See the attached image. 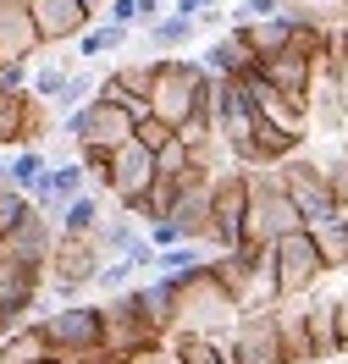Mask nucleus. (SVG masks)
I'll return each mask as SVG.
<instances>
[{
    "label": "nucleus",
    "mask_w": 348,
    "mask_h": 364,
    "mask_svg": "<svg viewBox=\"0 0 348 364\" xmlns=\"http://www.w3.org/2000/svg\"><path fill=\"white\" fill-rule=\"evenodd\" d=\"M50 359L61 364H100L105 359V309L100 304H61L45 309L39 320H28Z\"/></svg>",
    "instance_id": "1"
},
{
    "label": "nucleus",
    "mask_w": 348,
    "mask_h": 364,
    "mask_svg": "<svg viewBox=\"0 0 348 364\" xmlns=\"http://www.w3.org/2000/svg\"><path fill=\"white\" fill-rule=\"evenodd\" d=\"M216 89V77L205 72V61L188 55H155V89H149V111L161 116L177 133L183 122H194V111L205 105V94Z\"/></svg>",
    "instance_id": "2"
},
{
    "label": "nucleus",
    "mask_w": 348,
    "mask_h": 364,
    "mask_svg": "<svg viewBox=\"0 0 348 364\" xmlns=\"http://www.w3.org/2000/svg\"><path fill=\"white\" fill-rule=\"evenodd\" d=\"M238 298L216 282L210 265L177 276V331H199V337H221V331H238Z\"/></svg>",
    "instance_id": "3"
},
{
    "label": "nucleus",
    "mask_w": 348,
    "mask_h": 364,
    "mask_svg": "<svg viewBox=\"0 0 348 364\" xmlns=\"http://www.w3.org/2000/svg\"><path fill=\"white\" fill-rule=\"evenodd\" d=\"M293 232H310L299 205L288 199L277 171H255L249 177V215H243V249H277Z\"/></svg>",
    "instance_id": "4"
},
{
    "label": "nucleus",
    "mask_w": 348,
    "mask_h": 364,
    "mask_svg": "<svg viewBox=\"0 0 348 364\" xmlns=\"http://www.w3.org/2000/svg\"><path fill=\"white\" fill-rule=\"evenodd\" d=\"M277 182L288 188V199L299 205V215H304V227H310V232L343 215L337 199H332V182H326V160H315V155H304V149H299L293 160H282V166H277Z\"/></svg>",
    "instance_id": "5"
},
{
    "label": "nucleus",
    "mask_w": 348,
    "mask_h": 364,
    "mask_svg": "<svg viewBox=\"0 0 348 364\" xmlns=\"http://www.w3.org/2000/svg\"><path fill=\"white\" fill-rule=\"evenodd\" d=\"M249 77H216V144L227 155H243L260 133V105H255V83Z\"/></svg>",
    "instance_id": "6"
},
{
    "label": "nucleus",
    "mask_w": 348,
    "mask_h": 364,
    "mask_svg": "<svg viewBox=\"0 0 348 364\" xmlns=\"http://www.w3.org/2000/svg\"><path fill=\"white\" fill-rule=\"evenodd\" d=\"M155 177H161L155 155H149L139 138H133L127 149H116V155H111V166H105V171H100L94 182L105 188V199H111L116 210H139V205H144V193L155 188Z\"/></svg>",
    "instance_id": "7"
},
{
    "label": "nucleus",
    "mask_w": 348,
    "mask_h": 364,
    "mask_svg": "<svg viewBox=\"0 0 348 364\" xmlns=\"http://www.w3.org/2000/svg\"><path fill=\"white\" fill-rule=\"evenodd\" d=\"M105 265H111V254H105V243H100V232H94V237H56V254H50V282H56V293H67V304H78L72 293L94 287Z\"/></svg>",
    "instance_id": "8"
},
{
    "label": "nucleus",
    "mask_w": 348,
    "mask_h": 364,
    "mask_svg": "<svg viewBox=\"0 0 348 364\" xmlns=\"http://www.w3.org/2000/svg\"><path fill=\"white\" fill-rule=\"evenodd\" d=\"M100 309H105V359L127 364V359H139V353H149V348H166V337L133 309V298H127V293L105 298Z\"/></svg>",
    "instance_id": "9"
},
{
    "label": "nucleus",
    "mask_w": 348,
    "mask_h": 364,
    "mask_svg": "<svg viewBox=\"0 0 348 364\" xmlns=\"http://www.w3.org/2000/svg\"><path fill=\"white\" fill-rule=\"evenodd\" d=\"M271 259H277V287H282V298H310L326 282L321 249H315V232H293L288 243L271 249Z\"/></svg>",
    "instance_id": "10"
},
{
    "label": "nucleus",
    "mask_w": 348,
    "mask_h": 364,
    "mask_svg": "<svg viewBox=\"0 0 348 364\" xmlns=\"http://www.w3.org/2000/svg\"><path fill=\"white\" fill-rule=\"evenodd\" d=\"M56 237L61 227L50 221L45 210H28V221L6 243H0V259L6 265H17V271H33V276H50V254H56Z\"/></svg>",
    "instance_id": "11"
},
{
    "label": "nucleus",
    "mask_w": 348,
    "mask_h": 364,
    "mask_svg": "<svg viewBox=\"0 0 348 364\" xmlns=\"http://www.w3.org/2000/svg\"><path fill=\"white\" fill-rule=\"evenodd\" d=\"M210 210H216V232H221V254L243 249V215H249V177L232 166V171H216L210 182Z\"/></svg>",
    "instance_id": "12"
},
{
    "label": "nucleus",
    "mask_w": 348,
    "mask_h": 364,
    "mask_svg": "<svg viewBox=\"0 0 348 364\" xmlns=\"http://www.w3.org/2000/svg\"><path fill=\"white\" fill-rule=\"evenodd\" d=\"M255 77L265 83V89H277L282 100H293V105H310V94H315V77H321V67H315V55H304V50H282V55H271V61H260Z\"/></svg>",
    "instance_id": "13"
},
{
    "label": "nucleus",
    "mask_w": 348,
    "mask_h": 364,
    "mask_svg": "<svg viewBox=\"0 0 348 364\" xmlns=\"http://www.w3.org/2000/svg\"><path fill=\"white\" fill-rule=\"evenodd\" d=\"M28 17L39 28V45H78L94 28V11L83 0H28Z\"/></svg>",
    "instance_id": "14"
},
{
    "label": "nucleus",
    "mask_w": 348,
    "mask_h": 364,
    "mask_svg": "<svg viewBox=\"0 0 348 364\" xmlns=\"http://www.w3.org/2000/svg\"><path fill=\"white\" fill-rule=\"evenodd\" d=\"M39 28L28 17V0H0V72L6 67H28L39 55Z\"/></svg>",
    "instance_id": "15"
},
{
    "label": "nucleus",
    "mask_w": 348,
    "mask_h": 364,
    "mask_svg": "<svg viewBox=\"0 0 348 364\" xmlns=\"http://www.w3.org/2000/svg\"><path fill=\"white\" fill-rule=\"evenodd\" d=\"M78 193H89V166L83 160H50V171L39 177V188L28 193V205L45 210L50 221L61 215V205L67 199H78Z\"/></svg>",
    "instance_id": "16"
},
{
    "label": "nucleus",
    "mask_w": 348,
    "mask_h": 364,
    "mask_svg": "<svg viewBox=\"0 0 348 364\" xmlns=\"http://www.w3.org/2000/svg\"><path fill=\"white\" fill-rule=\"evenodd\" d=\"M238 364H288L282 331H277V309L238 320Z\"/></svg>",
    "instance_id": "17"
},
{
    "label": "nucleus",
    "mask_w": 348,
    "mask_h": 364,
    "mask_svg": "<svg viewBox=\"0 0 348 364\" xmlns=\"http://www.w3.org/2000/svg\"><path fill=\"white\" fill-rule=\"evenodd\" d=\"M277 331L288 364H315V342H310V304L304 298H282L277 304Z\"/></svg>",
    "instance_id": "18"
},
{
    "label": "nucleus",
    "mask_w": 348,
    "mask_h": 364,
    "mask_svg": "<svg viewBox=\"0 0 348 364\" xmlns=\"http://www.w3.org/2000/svg\"><path fill=\"white\" fill-rule=\"evenodd\" d=\"M172 353L183 364H238V331H221V337L172 331Z\"/></svg>",
    "instance_id": "19"
},
{
    "label": "nucleus",
    "mask_w": 348,
    "mask_h": 364,
    "mask_svg": "<svg viewBox=\"0 0 348 364\" xmlns=\"http://www.w3.org/2000/svg\"><path fill=\"white\" fill-rule=\"evenodd\" d=\"M232 28L249 39V50H255V67H260V61H271V55H282V50H293V33H299V23H293L288 11L265 17V23H232Z\"/></svg>",
    "instance_id": "20"
},
{
    "label": "nucleus",
    "mask_w": 348,
    "mask_h": 364,
    "mask_svg": "<svg viewBox=\"0 0 348 364\" xmlns=\"http://www.w3.org/2000/svg\"><path fill=\"white\" fill-rule=\"evenodd\" d=\"M205 72H210V77H249V72H255V50H249V39H243L238 28H227L221 39H210Z\"/></svg>",
    "instance_id": "21"
},
{
    "label": "nucleus",
    "mask_w": 348,
    "mask_h": 364,
    "mask_svg": "<svg viewBox=\"0 0 348 364\" xmlns=\"http://www.w3.org/2000/svg\"><path fill=\"white\" fill-rule=\"evenodd\" d=\"M28 116H33V89H6L0 83V149H23Z\"/></svg>",
    "instance_id": "22"
},
{
    "label": "nucleus",
    "mask_w": 348,
    "mask_h": 364,
    "mask_svg": "<svg viewBox=\"0 0 348 364\" xmlns=\"http://www.w3.org/2000/svg\"><path fill=\"white\" fill-rule=\"evenodd\" d=\"M61 237H94V232L105 227V205L94 199V193H78V199H67L61 205Z\"/></svg>",
    "instance_id": "23"
},
{
    "label": "nucleus",
    "mask_w": 348,
    "mask_h": 364,
    "mask_svg": "<svg viewBox=\"0 0 348 364\" xmlns=\"http://www.w3.org/2000/svg\"><path fill=\"white\" fill-rule=\"evenodd\" d=\"M194 33H199V23H194V17H177V11H166L161 23L144 28V39L155 45V55H177L183 45H194Z\"/></svg>",
    "instance_id": "24"
},
{
    "label": "nucleus",
    "mask_w": 348,
    "mask_h": 364,
    "mask_svg": "<svg viewBox=\"0 0 348 364\" xmlns=\"http://www.w3.org/2000/svg\"><path fill=\"white\" fill-rule=\"evenodd\" d=\"M282 11L310 28H348V0H282Z\"/></svg>",
    "instance_id": "25"
},
{
    "label": "nucleus",
    "mask_w": 348,
    "mask_h": 364,
    "mask_svg": "<svg viewBox=\"0 0 348 364\" xmlns=\"http://www.w3.org/2000/svg\"><path fill=\"white\" fill-rule=\"evenodd\" d=\"M100 243H105V254H111V259H127V254L144 243L139 215H133V210H116V215H105V227H100Z\"/></svg>",
    "instance_id": "26"
},
{
    "label": "nucleus",
    "mask_w": 348,
    "mask_h": 364,
    "mask_svg": "<svg viewBox=\"0 0 348 364\" xmlns=\"http://www.w3.org/2000/svg\"><path fill=\"white\" fill-rule=\"evenodd\" d=\"M315 249H321L326 276H348V215H337V221L315 227Z\"/></svg>",
    "instance_id": "27"
},
{
    "label": "nucleus",
    "mask_w": 348,
    "mask_h": 364,
    "mask_svg": "<svg viewBox=\"0 0 348 364\" xmlns=\"http://www.w3.org/2000/svg\"><path fill=\"white\" fill-rule=\"evenodd\" d=\"M45 171H50V155H45V149H17V155L6 160V188H17V193H33Z\"/></svg>",
    "instance_id": "28"
},
{
    "label": "nucleus",
    "mask_w": 348,
    "mask_h": 364,
    "mask_svg": "<svg viewBox=\"0 0 348 364\" xmlns=\"http://www.w3.org/2000/svg\"><path fill=\"white\" fill-rule=\"evenodd\" d=\"M127 39H133V28H122V23H100V28H89V33L78 39V55H83V61H100V55L122 50Z\"/></svg>",
    "instance_id": "29"
},
{
    "label": "nucleus",
    "mask_w": 348,
    "mask_h": 364,
    "mask_svg": "<svg viewBox=\"0 0 348 364\" xmlns=\"http://www.w3.org/2000/svg\"><path fill=\"white\" fill-rule=\"evenodd\" d=\"M199 265H210V254L199 243H177V249H166L155 259V276H188V271H199Z\"/></svg>",
    "instance_id": "30"
},
{
    "label": "nucleus",
    "mask_w": 348,
    "mask_h": 364,
    "mask_svg": "<svg viewBox=\"0 0 348 364\" xmlns=\"http://www.w3.org/2000/svg\"><path fill=\"white\" fill-rule=\"evenodd\" d=\"M33 359H45V342H39L33 326H23V331H11L0 342V364H33Z\"/></svg>",
    "instance_id": "31"
},
{
    "label": "nucleus",
    "mask_w": 348,
    "mask_h": 364,
    "mask_svg": "<svg viewBox=\"0 0 348 364\" xmlns=\"http://www.w3.org/2000/svg\"><path fill=\"white\" fill-rule=\"evenodd\" d=\"M67 83H72V67H33V100H61L67 94Z\"/></svg>",
    "instance_id": "32"
},
{
    "label": "nucleus",
    "mask_w": 348,
    "mask_h": 364,
    "mask_svg": "<svg viewBox=\"0 0 348 364\" xmlns=\"http://www.w3.org/2000/svg\"><path fill=\"white\" fill-rule=\"evenodd\" d=\"M133 276H139V265H133V259H111V265H105V271H100V282H94V287H105V293H127V282H133Z\"/></svg>",
    "instance_id": "33"
},
{
    "label": "nucleus",
    "mask_w": 348,
    "mask_h": 364,
    "mask_svg": "<svg viewBox=\"0 0 348 364\" xmlns=\"http://www.w3.org/2000/svg\"><path fill=\"white\" fill-rule=\"evenodd\" d=\"M155 166H161V177H183L188 166H194V160H188V144H183V138H172L161 155H155Z\"/></svg>",
    "instance_id": "34"
},
{
    "label": "nucleus",
    "mask_w": 348,
    "mask_h": 364,
    "mask_svg": "<svg viewBox=\"0 0 348 364\" xmlns=\"http://www.w3.org/2000/svg\"><path fill=\"white\" fill-rule=\"evenodd\" d=\"M133 138H139V144H144V149H149V155H161V149H166V144H172V138H177V133L166 127L161 116H149V122H139V133H133Z\"/></svg>",
    "instance_id": "35"
},
{
    "label": "nucleus",
    "mask_w": 348,
    "mask_h": 364,
    "mask_svg": "<svg viewBox=\"0 0 348 364\" xmlns=\"http://www.w3.org/2000/svg\"><path fill=\"white\" fill-rule=\"evenodd\" d=\"M277 11H282V0H238L232 6V23H265Z\"/></svg>",
    "instance_id": "36"
},
{
    "label": "nucleus",
    "mask_w": 348,
    "mask_h": 364,
    "mask_svg": "<svg viewBox=\"0 0 348 364\" xmlns=\"http://www.w3.org/2000/svg\"><path fill=\"white\" fill-rule=\"evenodd\" d=\"M326 182H332V199H337V210L348 215V160H326Z\"/></svg>",
    "instance_id": "37"
},
{
    "label": "nucleus",
    "mask_w": 348,
    "mask_h": 364,
    "mask_svg": "<svg viewBox=\"0 0 348 364\" xmlns=\"http://www.w3.org/2000/svg\"><path fill=\"white\" fill-rule=\"evenodd\" d=\"M127 364H183V359H177L172 342H166V348H149V353H139V359H127Z\"/></svg>",
    "instance_id": "38"
},
{
    "label": "nucleus",
    "mask_w": 348,
    "mask_h": 364,
    "mask_svg": "<svg viewBox=\"0 0 348 364\" xmlns=\"http://www.w3.org/2000/svg\"><path fill=\"white\" fill-rule=\"evenodd\" d=\"M0 83H6V89H33V72H28V67H6V72H0Z\"/></svg>",
    "instance_id": "39"
},
{
    "label": "nucleus",
    "mask_w": 348,
    "mask_h": 364,
    "mask_svg": "<svg viewBox=\"0 0 348 364\" xmlns=\"http://www.w3.org/2000/svg\"><path fill=\"white\" fill-rule=\"evenodd\" d=\"M337 348L348 353V287L337 293Z\"/></svg>",
    "instance_id": "40"
},
{
    "label": "nucleus",
    "mask_w": 348,
    "mask_h": 364,
    "mask_svg": "<svg viewBox=\"0 0 348 364\" xmlns=\"http://www.w3.org/2000/svg\"><path fill=\"white\" fill-rule=\"evenodd\" d=\"M210 6H221V0H172L177 17H199V11H210Z\"/></svg>",
    "instance_id": "41"
},
{
    "label": "nucleus",
    "mask_w": 348,
    "mask_h": 364,
    "mask_svg": "<svg viewBox=\"0 0 348 364\" xmlns=\"http://www.w3.org/2000/svg\"><path fill=\"white\" fill-rule=\"evenodd\" d=\"M332 83H337V100L348 105V45H343V61L332 67Z\"/></svg>",
    "instance_id": "42"
},
{
    "label": "nucleus",
    "mask_w": 348,
    "mask_h": 364,
    "mask_svg": "<svg viewBox=\"0 0 348 364\" xmlns=\"http://www.w3.org/2000/svg\"><path fill=\"white\" fill-rule=\"evenodd\" d=\"M194 23H199V28H227V23H232V11H221V6H210V11H199Z\"/></svg>",
    "instance_id": "43"
},
{
    "label": "nucleus",
    "mask_w": 348,
    "mask_h": 364,
    "mask_svg": "<svg viewBox=\"0 0 348 364\" xmlns=\"http://www.w3.org/2000/svg\"><path fill=\"white\" fill-rule=\"evenodd\" d=\"M83 6H89V11H100V6H105V0H83Z\"/></svg>",
    "instance_id": "44"
},
{
    "label": "nucleus",
    "mask_w": 348,
    "mask_h": 364,
    "mask_svg": "<svg viewBox=\"0 0 348 364\" xmlns=\"http://www.w3.org/2000/svg\"><path fill=\"white\" fill-rule=\"evenodd\" d=\"M337 155H343V160H348V133H343V149H337Z\"/></svg>",
    "instance_id": "45"
},
{
    "label": "nucleus",
    "mask_w": 348,
    "mask_h": 364,
    "mask_svg": "<svg viewBox=\"0 0 348 364\" xmlns=\"http://www.w3.org/2000/svg\"><path fill=\"white\" fill-rule=\"evenodd\" d=\"M33 364H61V359H50V353H45V359H33Z\"/></svg>",
    "instance_id": "46"
},
{
    "label": "nucleus",
    "mask_w": 348,
    "mask_h": 364,
    "mask_svg": "<svg viewBox=\"0 0 348 364\" xmlns=\"http://www.w3.org/2000/svg\"><path fill=\"white\" fill-rule=\"evenodd\" d=\"M0 188H6V160H0Z\"/></svg>",
    "instance_id": "47"
},
{
    "label": "nucleus",
    "mask_w": 348,
    "mask_h": 364,
    "mask_svg": "<svg viewBox=\"0 0 348 364\" xmlns=\"http://www.w3.org/2000/svg\"><path fill=\"white\" fill-rule=\"evenodd\" d=\"M100 364H116V359H100Z\"/></svg>",
    "instance_id": "48"
}]
</instances>
